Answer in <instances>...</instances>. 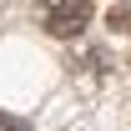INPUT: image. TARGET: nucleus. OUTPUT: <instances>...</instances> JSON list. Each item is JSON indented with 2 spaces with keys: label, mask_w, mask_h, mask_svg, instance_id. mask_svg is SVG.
I'll return each mask as SVG.
<instances>
[{
  "label": "nucleus",
  "mask_w": 131,
  "mask_h": 131,
  "mask_svg": "<svg viewBox=\"0 0 131 131\" xmlns=\"http://www.w3.org/2000/svg\"><path fill=\"white\" fill-rule=\"evenodd\" d=\"M86 20H91V0H56L46 15V30L61 35V40H71V35L86 30Z\"/></svg>",
  "instance_id": "f257e3e1"
},
{
  "label": "nucleus",
  "mask_w": 131,
  "mask_h": 131,
  "mask_svg": "<svg viewBox=\"0 0 131 131\" xmlns=\"http://www.w3.org/2000/svg\"><path fill=\"white\" fill-rule=\"evenodd\" d=\"M0 131H25V121H15V116H5V111H0Z\"/></svg>",
  "instance_id": "f03ea898"
}]
</instances>
